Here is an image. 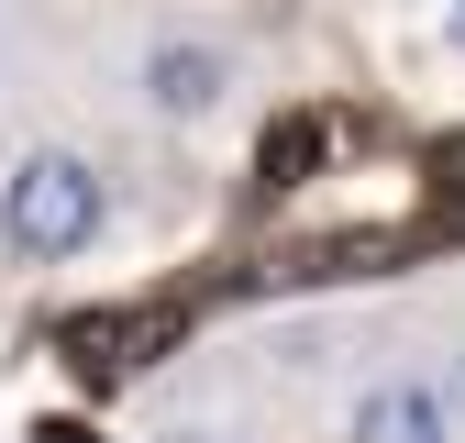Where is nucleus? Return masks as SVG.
I'll list each match as a JSON object with an SVG mask.
<instances>
[{
    "instance_id": "obj_9",
    "label": "nucleus",
    "mask_w": 465,
    "mask_h": 443,
    "mask_svg": "<svg viewBox=\"0 0 465 443\" xmlns=\"http://www.w3.org/2000/svg\"><path fill=\"white\" fill-rule=\"evenodd\" d=\"M454 34H465V12H454Z\"/></svg>"
},
{
    "instance_id": "obj_5",
    "label": "nucleus",
    "mask_w": 465,
    "mask_h": 443,
    "mask_svg": "<svg viewBox=\"0 0 465 443\" xmlns=\"http://www.w3.org/2000/svg\"><path fill=\"white\" fill-rule=\"evenodd\" d=\"M322 166V111H288V123H266V144H255V189L277 200V189H300Z\"/></svg>"
},
{
    "instance_id": "obj_7",
    "label": "nucleus",
    "mask_w": 465,
    "mask_h": 443,
    "mask_svg": "<svg viewBox=\"0 0 465 443\" xmlns=\"http://www.w3.org/2000/svg\"><path fill=\"white\" fill-rule=\"evenodd\" d=\"M178 443H222V432H178Z\"/></svg>"
},
{
    "instance_id": "obj_2",
    "label": "nucleus",
    "mask_w": 465,
    "mask_h": 443,
    "mask_svg": "<svg viewBox=\"0 0 465 443\" xmlns=\"http://www.w3.org/2000/svg\"><path fill=\"white\" fill-rule=\"evenodd\" d=\"M178 332H189V310H89V321H67V332H55V355H67L89 388H123L134 366H155L166 344H178Z\"/></svg>"
},
{
    "instance_id": "obj_6",
    "label": "nucleus",
    "mask_w": 465,
    "mask_h": 443,
    "mask_svg": "<svg viewBox=\"0 0 465 443\" xmlns=\"http://www.w3.org/2000/svg\"><path fill=\"white\" fill-rule=\"evenodd\" d=\"M34 443H89V432L78 421H34Z\"/></svg>"
},
{
    "instance_id": "obj_4",
    "label": "nucleus",
    "mask_w": 465,
    "mask_h": 443,
    "mask_svg": "<svg viewBox=\"0 0 465 443\" xmlns=\"http://www.w3.org/2000/svg\"><path fill=\"white\" fill-rule=\"evenodd\" d=\"M144 89H155V111H178V123H200V111L222 100V55H211V44H155Z\"/></svg>"
},
{
    "instance_id": "obj_3",
    "label": "nucleus",
    "mask_w": 465,
    "mask_h": 443,
    "mask_svg": "<svg viewBox=\"0 0 465 443\" xmlns=\"http://www.w3.org/2000/svg\"><path fill=\"white\" fill-rule=\"evenodd\" d=\"M355 443H454V410L432 399L421 377H388V388H366V410H355Z\"/></svg>"
},
{
    "instance_id": "obj_8",
    "label": "nucleus",
    "mask_w": 465,
    "mask_h": 443,
    "mask_svg": "<svg viewBox=\"0 0 465 443\" xmlns=\"http://www.w3.org/2000/svg\"><path fill=\"white\" fill-rule=\"evenodd\" d=\"M454 410H465V377H454Z\"/></svg>"
},
{
    "instance_id": "obj_1",
    "label": "nucleus",
    "mask_w": 465,
    "mask_h": 443,
    "mask_svg": "<svg viewBox=\"0 0 465 443\" xmlns=\"http://www.w3.org/2000/svg\"><path fill=\"white\" fill-rule=\"evenodd\" d=\"M100 211H111V189L89 155H23L12 189H0V244L23 266H55V255L100 244Z\"/></svg>"
}]
</instances>
